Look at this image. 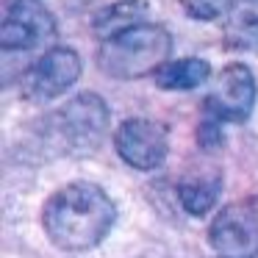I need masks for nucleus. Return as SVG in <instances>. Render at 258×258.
Here are the masks:
<instances>
[{"label": "nucleus", "instance_id": "13", "mask_svg": "<svg viewBox=\"0 0 258 258\" xmlns=\"http://www.w3.org/2000/svg\"><path fill=\"white\" fill-rule=\"evenodd\" d=\"M217 258H219V255H217Z\"/></svg>", "mask_w": 258, "mask_h": 258}, {"label": "nucleus", "instance_id": "4", "mask_svg": "<svg viewBox=\"0 0 258 258\" xmlns=\"http://www.w3.org/2000/svg\"><path fill=\"white\" fill-rule=\"evenodd\" d=\"M53 128L58 142L73 150L95 147L108 128V108L97 95H78L58 114H53Z\"/></svg>", "mask_w": 258, "mask_h": 258}, {"label": "nucleus", "instance_id": "10", "mask_svg": "<svg viewBox=\"0 0 258 258\" xmlns=\"http://www.w3.org/2000/svg\"><path fill=\"white\" fill-rule=\"evenodd\" d=\"M208 75H211V67L203 58H178V61H164L161 67L153 73L156 84L161 89H195V86L206 84Z\"/></svg>", "mask_w": 258, "mask_h": 258}, {"label": "nucleus", "instance_id": "1", "mask_svg": "<svg viewBox=\"0 0 258 258\" xmlns=\"http://www.w3.org/2000/svg\"><path fill=\"white\" fill-rule=\"evenodd\" d=\"M117 219L114 200L89 180H75L47 197L42 208V228L47 239L67 252H84L108 236Z\"/></svg>", "mask_w": 258, "mask_h": 258}, {"label": "nucleus", "instance_id": "3", "mask_svg": "<svg viewBox=\"0 0 258 258\" xmlns=\"http://www.w3.org/2000/svg\"><path fill=\"white\" fill-rule=\"evenodd\" d=\"M208 241L219 258H258V211L250 203H230L208 225Z\"/></svg>", "mask_w": 258, "mask_h": 258}, {"label": "nucleus", "instance_id": "6", "mask_svg": "<svg viewBox=\"0 0 258 258\" xmlns=\"http://www.w3.org/2000/svg\"><path fill=\"white\" fill-rule=\"evenodd\" d=\"M81 75V58L70 47H56L45 53L34 67L25 73L23 92L28 100H53L64 95Z\"/></svg>", "mask_w": 258, "mask_h": 258}, {"label": "nucleus", "instance_id": "11", "mask_svg": "<svg viewBox=\"0 0 258 258\" xmlns=\"http://www.w3.org/2000/svg\"><path fill=\"white\" fill-rule=\"evenodd\" d=\"M228 34L239 45L258 42V0H233L228 9Z\"/></svg>", "mask_w": 258, "mask_h": 258}, {"label": "nucleus", "instance_id": "12", "mask_svg": "<svg viewBox=\"0 0 258 258\" xmlns=\"http://www.w3.org/2000/svg\"><path fill=\"white\" fill-rule=\"evenodd\" d=\"M180 3L191 20H217L219 14H228L233 0H180Z\"/></svg>", "mask_w": 258, "mask_h": 258}, {"label": "nucleus", "instance_id": "9", "mask_svg": "<svg viewBox=\"0 0 258 258\" xmlns=\"http://www.w3.org/2000/svg\"><path fill=\"white\" fill-rule=\"evenodd\" d=\"M219 189H222V175L217 169L206 172H189L178 183V200L191 217H206L217 206Z\"/></svg>", "mask_w": 258, "mask_h": 258}, {"label": "nucleus", "instance_id": "8", "mask_svg": "<svg viewBox=\"0 0 258 258\" xmlns=\"http://www.w3.org/2000/svg\"><path fill=\"white\" fill-rule=\"evenodd\" d=\"M255 103V78L244 64H228L214 81V89L208 95V111L217 119L241 122L250 117Z\"/></svg>", "mask_w": 258, "mask_h": 258}, {"label": "nucleus", "instance_id": "2", "mask_svg": "<svg viewBox=\"0 0 258 258\" xmlns=\"http://www.w3.org/2000/svg\"><path fill=\"white\" fill-rule=\"evenodd\" d=\"M172 50V36L158 25H131L106 39L97 53V67L119 81L153 75Z\"/></svg>", "mask_w": 258, "mask_h": 258}, {"label": "nucleus", "instance_id": "7", "mask_svg": "<svg viewBox=\"0 0 258 258\" xmlns=\"http://www.w3.org/2000/svg\"><path fill=\"white\" fill-rule=\"evenodd\" d=\"M119 158L134 169H156L167 158V134L150 119H125L114 134Z\"/></svg>", "mask_w": 258, "mask_h": 258}, {"label": "nucleus", "instance_id": "5", "mask_svg": "<svg viewBox=\"0 0 258 258\" xmlns=\"http://www.w3.org/2000/svg\"><path fill=\"white\" fill-rule=\"evenodd\" d=\"M53 17L39 0H9L0 23L3 50H28L53 36Z\"/></svg>", "mask_w": 258, "mask_h": 258}]
</instances>
